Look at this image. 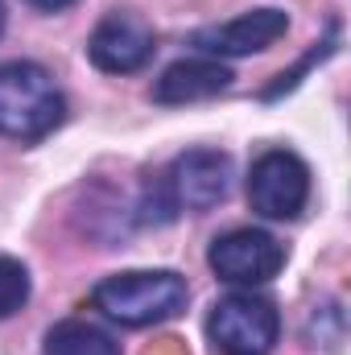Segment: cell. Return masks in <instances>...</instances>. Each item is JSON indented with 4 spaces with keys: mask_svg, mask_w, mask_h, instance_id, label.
<instances>
[{
    "mask_svg": "<svg viewBox=\"0 0 351 355\" xmlns=\"http://www.w3.org/2000/svg\"><path fill=\"white\" fill-rule=\"evenodd\" d=\"M248 202L261 219H298L310 202V166L289 149H268L248 170Z\"/></svg>",
    "mask_w": 351,
    "mask_h": 355,
    "instance_id": "4",
    "label": "cell"
},
{
    "mask_svg": "<svg viewBox=\"0 0 351 355\" xmlns=\"http://www.w3.org/2000/svg\"><path fill=\"white\" fill-rule=\"evenodd\" d=\"M289 33V12L285 8H248L223 25H203L190 33V46L203 54V58H248V54H261L273 42H281Z\"/></svg>",
    "mask_w": 351,
    "mask_h": 355,
    "instance_id": "6",
    "label": "cell"
},
{
    "mask_svg": "<svg viewBox=\"0 0 351 355\" xmlns=\"http://www.w3.org/2000/svg\"><path fill=\"white\" fill-rule=\"evenodd\" d=\"M162 182H166L174 211H211L232 190V157L219 149H190L174 157L170 174Z\"/></svg>",
    "mask_w": 351,
    "mask_h": 355,
    "instance_id": "8",
    "label": "cell"
},
{
    "mask_svg": "<svg viewBox=\"0 0 351 355\" xmlns=\"http://www.w3.org/2000/svg\"><path fill=\"white\" fill-rule=\"evenodd\" d=\"M232 87V71L219 58H178L162 71V79L153 83V103H194V99H211L219 91Z\"/></svg>",
    "mask_w": 351,
    "mask_h": 355,
    "instance_id": "9",
    "label": "cell"
},
{
    "mask_svg": "<svg viewBox=\"0 0 351 355\" xmlns=\"http://www.w3.org/2000/svg\"><path fill=\"white\" fill-rule=\"evenodd\" d=\"M207 265L228 285H264L285 265V244L264 227H232L211 240Z\"/></svg>",
    "mask_w": 351,
    "mask_h": 355,
    "instance_id": "5",
    "label": "cell"
},
{
    "mask_svg": "<svg viewBox=\"0 0 351 355\" xmlns=\"http://www.w3.org/2000/svg\"><path fill=\"white\" fill-rule=\"evenodd\" d=\"M0 37H4V4H0Z\"/></svg>",
    "mask_w": 351,
    "mask_h": 355,
    "instance_id": "14",
    "label": "cell"
},
{
    "mask_svg": "<svg viewBox=\"0 0 351 355\" xmlns=\"http://www.w3.org/2000/svg\"><path fill=\"white\" fill-rule=\"evenodd\" d=\"M190 285L174 268H128L112 272L91 289V306L120 327H153L186 310Z\"/></svg>",
    "mask_w": 351,
    "mask_h": 355,
    "instance_id": "2",
    "label": "cell"
},
{
    "mask_svg": "<svg viewBox=\"0 0 351 355\" xmlns=\"http://www.w3.org/2000/svg\"><path fill=\"white\" fill-rule=\"evenodd\" d=\"M335 46H339V21H331V25H327V37H323V42H314V50H310V54H306L293 71H281V75H277V83H273V87H264L261 99H277V95L293 91L298 83H302V75H306L314 62H327V58L335 54Z\"/></svg>",
    "mask_w": 351,
    "mask_h": 355,
    "instance_id": "11",
    "label": "cell"
},
{
    "mask_svg": "<svg viewBox=\"0 0 351 355\" xmlns=\"http://www.w3.org/2000/svg\"><path fill=\"white\" fill-rule=\"evenodd\" d=\"M29 268L17 257H0V318H12L29 302Z\"/></svg>",
    "mask_w": 351,
    "mask_h": 355,
    "instance_id": "12",
    "label": "cell"
},
{
    "mask_svg": "<svg viewBox=\"0 0 351 355\" xmlns=\"http://www.w3.org/2000/svg\"><path fill=\"white\" fill-rule=\"evenodd\" d=\"M67 120V95L42 62L12 58L0 62V137L8 141H42Z\"/></svg>",
    "mask_w": 351,
    "mask_h": 355,
    "instance_id": "1",
    "label": "cell"
},
{
    "mask_svg": "<svg viewBox=\"0 0 351 355\" xmlns=\"http://www.w3.org/2000/svg\"><path fill=\"white\" fill-rule=\"evenodd\" d=\"M207 335L223 355H268L281 339V314L268 297L240 289L211 306Z\"/></svg>",
    "mask_w": 351,
    "mask_h": 355,
    "instance_id": "3",
    "label": "cell"
},
{
    "mask_svg": "<svg viewBox=\"0 0 351 355\" xmlns=\"http://www.w3.org/2000/svg\"><path fill=\"white\" fill-rule=\"evenodd\" d=\"M157 50V37H153V25L128 8H116L108 12L95 33L87 37V58L95 71L103 75H132L141 67H149Z\"/></svg>",
    "mask_w": 351,
    "mask_h": 355,
    "instance_id": "7",
    "label": "cell"
},
{
    "mask_svg": "<svg viewBox=\"0 0 351 355\" xmlns=\"http://www.w3.org/2000/svg\"><path fill=\"white\" fill-rule=\"evenodd\" d=\"M25 4H33V8H42V12H58V8H67V4H75V0H25Z\"/></svg>",
    "mask_w": 351,
    "mask_h": 355,
    "instance_id": "13",
    "label": "cell"
},
{
    "mask_svg": "<svg viewBox=\"0 0 351 355\" xmlns=\"http://www.w3.org/2000/svg\"><path fill=\"white\" fill-rule=\"evenodd\" d=\"M46 355H120V343L87 318H62L46 331Z\"/></svg>",
    "mask_w": 351,
    "mask_h": 355,
    "instance_id": "10",
    "label": "cell"
}]
</instances>
